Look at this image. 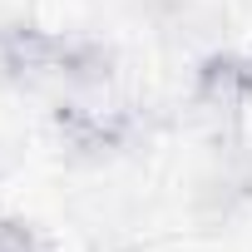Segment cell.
Returning a JSON list of instances; mask_svg holds the SVG:
<instances>
[{
  "label": "cell",
  "mask_w": 252,
  "mask_h": 252,
  "mask_svg": "<svg viewBox=\"0 0 252 252\" xmlns=\"http://www.w3.org/2000/svg\"><path fill=\"white\" fill-rule=\"evenodd\" d=\"M193 99L203 109H218V114L242 109L252 99V55H237V50L203 55L193 69Z\"/></svg>",
  "instance_id": "cell-3"
},
{
  "label": "cell",
  "mask_w": 252,
  "mask_h": 252,
  "mask_svg": "<svg viewBox=\"0 0 252 252\" xmlns=\"http://www.w3.org/2000/svg\"><path fill=\"white\" fill-rule=\"evenodd\" d=\"M0 252H45V242H40L30 218L10 213V218H0Z\"/></svg>",
  "instance_id": "cell-5"
},
{
  "label": "cell",
  "mask_w": 252,
  "mask_h": 252,
  "mask_svg": "<svg viewBox=\"0 0 252 252\" xmlns=\"http://www.w3.org/2000/svg\"><path fill=\"white\" fill-rule=\"evenodd\" d=\"M50 129H55L64 158H74V163H109L114 154L129 149L134 124H129L124 109H94V104H79V99H60L50 109Z\"/></svg>",
  "instance_id": "cell-1"
},
{
  "label": "cell",
  "mask_w": 252,
  "mask_h": 252,
  "mask_svg": "<svg viewBox=\"0 0 252 252\" xmlns=\"http://www.w3.org/2000/svg\"><path fill=\"white\" fill-rule=\"evenodd\" d=\"M55 55H60V35L25 25V20L5 25L0 30V84L35 89V84L55 79Z\"/></svg>",
  "instance_id": "cell-2"
},
{
  "label": "cell",
  "mask_w": 252,
  "mask_h": 252,
  "mask_svg": "<svg viewBox=\"0 0 252 252\" xmlns=\"http://www.w3.org/2000/svg\"><path fill=\"white\" fill-rule=\"evenodd\" d=\"M119 69V50L99 35H60V55H55V79L74 94H94L114 79Z\"/></svg>",
  "instance_id": "cell-4"
}]
</instances>
